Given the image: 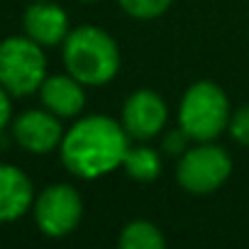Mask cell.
<instances>
[{"instance_id": "cell-1", "label": "cell", "mask_w": 249, "mask_h": 249, "mask_svg": "<svg viewBox=\"0 0 249 249\" xmlns=\"http://www.w3.org/2000/svg\"><path fill=\"white\" fill-rule=\"evenodd\" d=\"M127 149L130 135L124 132L122 122H115L107 115H88L64 132L61 161L73 176L93 181L122 166Z\"/></svg>"}, {"instance_id": "cell-6", "label": "cell", "mask_w": 249, "mask_h": 249, "mask_svg": "<svg viewBox=\"0 0 249 249\" xmlns=\"http://www.w3.org/2000/svg\"><path fill=\"white\" fill-rule=\"evenodd\" d=\"M83 215V200L69 183L47 186L35 200V222L47 237L71 234Z\"/></svg>"}, {"instance_id": "cell-16", "label": "cell", "mask_w": 249, "mask_h": 249, "mask_svg": "<svg viewBox=\"0 0 249 249\" xmlns=\"http://www.w3.org/2000/svg\"><path fill=\"white\" fill-rule=\"evenodd\" d=\"M188 142H191V137L178 127V130H171V132H166V137H164V152L169 154V157H181L186 149H188Z\"/></svg>"}, {"instance_id": "cell-4", "label": "cell", "mask_w": 249, "mask_h": 249, "mask_svg": "<svg viewBox=\"0 0 249 249\" xmlns=\"http://www.w3.org/2000/svg\"><path fill=\"white\" fill-rule=\"evenodd\" d=\"M47 78V56L42 44L30 37H8L0 42V86L10 95L37 93Z\"/></svg>"}, {"instance_id": "cell-13", "label": "cell", "mask_w": 249, "mask_h": 249, "mask_svg": "<svg viewBox=\"0 0 249 249\" xmlns=\"http://www.w3.org/2000/svg\"><path fill=\"white\" fill-rule=\"evenodd\" d=\"M122 169L135 181H154L161 174V157L152 147H130L124 154Z\"/></svg>"}, {"instance_id": "cell-12", "label": "cell", "mask_w": 249, "mask_h": 249, "mask_svg": "<svg viewBox=\"0 0 249 249\" xmlns=\"http://www.w3.org/2000/svg\"><path fill=\"white\" fill-rule=\"evenodd\" d=\"M117 244L122 249H164L166 239L161 234V230L154 222L147 220H132L122 227Z\"/></svg>"}, {"instance_id": "cell-11", "label": "cell", "mask_w": 249, "mask_h": 249, "mask_svg": "<svg viewBox=\"0 0 249 249\" xmlns=\"http://www.w3.org/2000/svg\"><path fill=\"white\" fill-rule=\"evenodd\" d=\"M39 98L44 107L59 117H76L86 107V93L83 83L73 78L69 71L59 76H47L39 86Z\"/></svg>"}, {"instance_id": "cell-5", "label": "cell", "mask_w": 249, "mask_h": 249, "mask_svg": "<svg viewBox=\"0 0 249 249\" xmlns=\"http://www.w3.org/2000/svg\"><path fill=\"white\" fill-rule=\"evenodd\" d=\"M230 174H232L230 154L213 142H198V147L186 149L176 166V178L181 188L193 196H208L217 191L230 178Z\"/></svg>"}, {"instance_id": "cell-7", "label": "cell", "mask_w": 249, "mask_h": 249, "mask_svg": "<svg viewBox=\"0 0 249 249\" xmlns=\"http://www.w3.org/2000/svg\"><path fill=\"white\" fill-rule=\"evenodd\" d=\"M169 120V107L157 90L142 88L135 90L122 105V127L130 135V140H154Z\"/></svg>"}, {"instance_id": "cell-15", "label": "cell", "mask_w": 249, "mask_h": 249, "mask_svg": "<svg viewBox=\"0 0 249 249\" xmlns=\"http://www.w3.org/2000/svg\"><path fill=\"white\" fill-rule=\"evenodd\" d=\"M227 132L232 135V140L237 144L249 147V105H242L239 110L232 112L230 124H227Z\"/></svg>"}, {"instance_id": "cell-3", "label": "cell", "mask_w": 249, "mask_h": 249, "mask_svg": "<svg viewBox=\"0 0 249 249\" xmlns=\"http://www.w3.org/2000/svg\"><path fill=\"white\" fill-rule=\"evenodd\" d=\"M232 110L225 90L213 81L193 83L178 105V127L196 142H213L227 132Z\"/></svg>"}, {"instance_id": "cell-8", "label": "cell", "mask_w": 249, "mask_h": 249, "mask_svg": "<svg viewBox=\"0 0 249 249\" xmlns=\"http://www.w3.org/2000/svg\"><path fill=\"white\" fill-rule=\"evenodd\" d=\"M13 135L30 154H49L52 149L61 147L64 127L59 115L49 110H27L13 122Z\"/></svg>"}, {"instance_id": "cell-2", "label": "cell", "mask_w": 249, "mask_h": 249, "mask_svg": "<svg viewBox=\"0 0 249 249\" xmlns=\"http://www.w3.org/2000/svg\"><path fill=\"white\" fill-rule=\"evenodd\" d=\"M64 66L83 86H105L120 71V49L105 30L81 25L64 39Z\"/></svg>"}, {"instance_id": "cell-17", "label": "cell", "mask_w": 249, "mask_h": 249, "mask_svg": "<svg viewBox=\"0 0 249 249\" xmlns=\"http://www.w3.org/2000/svg\"><path fill=\"white\" fill-rule=\"evenodd\" d=\"M13 115V105H10V93L0 86V132L5 130V124Z\"/></svg>"}, {"instance_id": "cell-14", "label": "cell", "mask_w": 249, "mask_h": 249, "mask_svg": "<svg viewBox=\"0 0 249 249\" xmlns=\"http://www.w3.org/2000/svg\"><path fill=\"white\" fill-rule=\"evenodd\" d=\"M174 0H120V8L135 20H154L171 8Z\"/></svg>"}, {"instance_id": "cell-10", "label": "cell", "mask_w": 249, "mask_h": 249, "mask_svg": "<svg viewBox=\"0 0 249 249\" xmlns=\"http://www.w3.org/2000/svg\"><path fill=\"white\" fill-rule=\"evenodd\" d=\"M35 203L32 181L13 164H0V222L22 217Z\"/></svg>"}, {"instance_id": "cell-9", "label": "cell", "mask_w": 249, "mask_h": 249, "mask_svg": "<svg viewBox=\"0 0 249 249\" xmlns=\"http://www.w3.org/2000/svg\"><path fill=\"white\" fill-rule=\"evenodd\" d=\"M25 32L30 39H35L42 47H54L66 39L69 30V15L64 8H59L52 0H35L25 10Z\"/></svg>"}]
</instances>
